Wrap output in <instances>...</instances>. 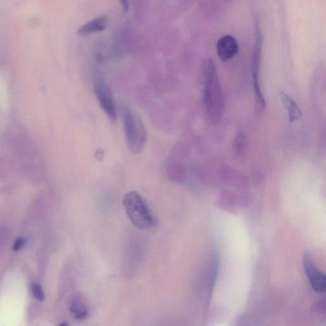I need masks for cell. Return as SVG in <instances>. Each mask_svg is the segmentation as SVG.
<instances>
[{"label":"cell","instance_id":"6da1fadb","mask_svg":"<svg viewBox=\"0 0 326 326\" xmlns=\"http://www.w3.org/2000/svg\"><path fill=\"white\" fill-rule=\"evenodd\" d=\"M202 79L203 99L207 119L211 124H217L223 115L224 101L216 64L211 58L204 62Z\"/></svg>","mask_w":326,"mask_h":326},{"label":"cell","instance_id":"7a4b0ae2","mask_svg":"<svg viewBox=\"0 0 326 326\" xmlns=\"http://www.w3.org/2000/svg\"><path fill=\"white\" fill-rule=\"evenodd\" d=\"M121 114L128 148L135 154L141 153L147 141V134L144 123L140 116L127 105H122Z\"/></svg>","mask_w":326,"mask_h":326},{"label":"cell","instance_id":"3957f363","mask_svg":"<svg viewBox=\"0 0 326 326\" xmlns=\"http://www.w3.org/2000/svg\"><path fill=\"white\" fill-rule=\"evenodd\" d=\"M122 204L128 218L137 228L149 229L155 226L153 212L139 192H127L123 198Z\"/></svg>","mask_w":326,"mask_h":326},{"label":"cell","instance_id":"277c9868","mask_svg":"<svg viewBox=\"0 0 326 326\" xmlns=\"http://www.w3.org/2000/svg\"><path fill=\"white\" fill-rule=\"evenodd\" d=\"M263 45V34L259 27V21L255 23V41L252 52V76L253 91L255 96L256 108L258 112H262L266 108V101L259 84V72Z\"/></svg>","mask_w":326,"mask_h":326},{"label":"cell","instance_id":"5b68a950","mask_svg":"<svg viewBox=\"0 0 326 326\" xmlns=\"http://www.w3.org/2000/svg\"><path fill=\"white\" fill-rule=\"evenodd\" d=\"M94 88L101 109L108 116L111 121L115 122L117 119V108L112 92L107 82L103 78L98 77L94 83Z\"/></svg>","mask_w":326,"mask_h":326},{"label":"cell","instance_id":"8992f818","mask_svg":"<svg viewBox=\"0 0 326 326\" xmlns=\"http://www.w3.org/2000/svg\"><path fill=\"white\" fill-rule=\"evenodd\" d=\"M303 266L305 274L314 291L318 293H324L325 291V276L324 273L320 271L315 267L310 256L304 255Z\"/></svg>","mask_w":326,"mask_h":326},{"label":"cell","instance_id":"52a82bcc","mask_svg":"<svg viewBox=\"0 0 326 326\" xmlns=\"http://www.w3.org/2000/svg\"><path fill=\"white\" fill-rule=\"evenodd\" d=\"M239 49L237 40L230 35H224L217 43V55L221 61L226 62L235 56Z\"/></svg>","mask_w":326,"mask_h":326},{"label":"cell","instance_id":"ba28073f","mask_svg":"<svg viewBox=\"0 0 326 326\" xmlns=\"http://www.w3.org/2000/svg\"><path fill=\"white\" fill-rule=\"evenodd\" d=\"M69 310L77 320H85L89 315V308L84 296L75 294L69 304Z\"/></svg>","mask_w":326,"mask_h":326},{"label":"cell","instance_id":"9c48e42d","mask_svg":"<svg viewBox=\"0 0 326 326\" xmlns=\"http://www.w3.org/2000/svg\"><path fill=\"white\" fill-rule=\"evenodd\" d=\"M108 19L106 16H101L93 19L81 26L77 31L79 35L87 36L105 30L108 25Z\"/></svg>","mask_w":326,"mask_h":326},{"label":"cell","instance_id":"30bf717a","mask_svg":"<svg viewBox=\"0 0 326 326\" xmlns=\"http://www.w3.org/2000/svg\"><path fill=\"white\" fill-rule=\"evenodd\" d=\"M281 98L284 107L288 111L289 119L291 122L300 119L302 112L297 104L286 93H281Z\"/></svg>","mask_w":326,"mask_h":326},{"label":"cell","instance_id":"8fae6325","mask_svg":"<svg viewBox=\"0 0 326 326\" xmlns=\"http://www.w3.org/2000/svg\"><path fill=\"white\" fill-rule=\"evenodd\" d=\"M31 292H32L34 297L37 300L40 301L44 300L45 294L39 284L34 283L31 285Z\"/></svg>","mask_w":326,"mask_h":326},{"label":"cell","instance_id":"7c38bea8","mask_svg":"<svg viewBox=\"0 0 326 326\" xmlns=\"http://www.w3.org/2000/svg\"><path fill=\"white\" fill-rule=\"evenodd\" d=\"M25 239L24 238H18L17 239L15 243L14 244L13 250L14 251H18L21 249L23 246L25 245Z\"/></svg>","mask_w":326,"mask_h":326},{"label":"cell","instance_id":"4fadbf2b","mask_svg":"<svg viewBox=\"0 0 326 326\" xmlns=\"http://www.w3.org/2000/svg\"><path fill=\"white\" fill-rule=\"evenodd\" d=\"M120 2L121 3L124 11L127 12L128 9H129V2H128V0H120Z\"/></svg>","mask_w":326,"mask_h":326}]
</instances>
